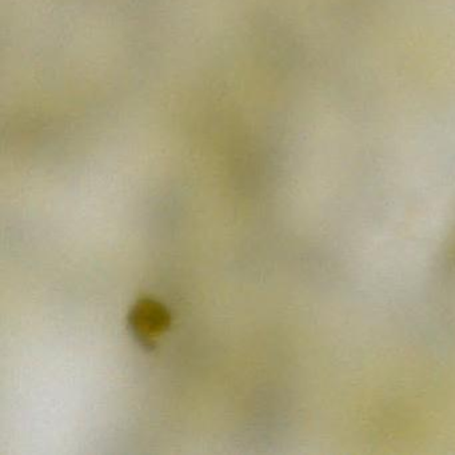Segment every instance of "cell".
<instances>
[{
  "label": "cell",
  "instance_id": "cell-1",
  "mask_svg": "<svg viewBox=\"0 0 455 455\" xmlns=\"http://www.w3.org/2000/svg\"><path fill=\"white\" fill-rule=\"evenodd\" d=\"M435 295L444 318L455 330V225L443 243L436 265Z\"/></svg>",
  "mask_w": 455,
  "mask_h": 455
},
{
  "label": "cell",
  "instance_id": "cell-2",
  "mask_svg": "<svg viewBox=\"0 0 455 455\" xmlns=\"http://www.w3.org/2000/svg\"><path fill=\"white\" fill-rule=\"evenodd\" d=\"M130 329L143 346L153 347L159 335L170 326V314L161 303L142 299L137 303L129 316Z\"/></svg>",
  "mask_w": 455,
  "mask_h": 455
}]
</instances>
